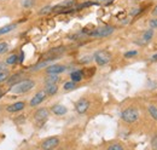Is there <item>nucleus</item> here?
Instances as JSON below:
<instances>
[{
    "instance_id": "f257e3e1",
    "label": "nucleus",
    "mask_w": 157,
    "mask_h": 150,
    "mask_svg": "<svg viewBox=\"0 0 157 150\" xmlns=\"http://www.w3.org/2000/svg\"><path fill=\"white\" fill-rule=\"evenodd\" d=\"M35 86V81L32 79H22L21 81H18L17 84L10 86V92L12 94H24L27 92H29L33 87Z\"/></svg>"
},
{
    "instance_id": "f03ea898",
    "label": "nucleus",
    "mask_w": 157,
    "mask_h": 150,
    "mask_svg": "<svg viewBox=\"0 0 157 150\" xmlns=\"http://www.w3.org/2000/svg\"><path fill=\"white\" fill-rule=\"evenodd\" d=\"M121 117L127 124H134L138 119H139V112H138L137 108L129 107V108L124 109L123 112H121Z\"/></svg>"
},
{
    "instance_id": "7ed1b4c3",
    "label": "nucleus",
    "mask_w": 157,
    "mask_h": 150,
    "mask_svg": "<svg viewBox=\"0 0 157 150\" xmlns=\"http://www.w3.org/2000/svg\"><path fill=\"white\" fill-rule=\"evenodd\" d=\"M115 28L114 27H110V26H101L96 28L93 32H91V35L94 38H106L110 37L113 33H114Z\"/></svg>"
},
{
    "instance_id": "20e7f679",
    "label": "nucleus",
    "mask_w": 157,
    "mask_h": 150,
    "mask_svg": "<svg viewBox=\"0 0 157 150\" xmlns=\"http://www.w3.org/2000/svg\"><path fill=\"white\" fill-rule=\"evenodd\" d=\"M94 61H96V63L98 64V65H106V64H109V62L111 61V55L108 52V51H104V50H101V51H98V52H96L94 53Z\"/></svg>"
},
{
    "instance_id": "39448f33",
    "label": "nucleus",
    "mask_w": 157,
    "mask_h": 150,
    "mask_svg": "<svg viewBox=\"0 0 157 150\" xmlns=\"http://www.w3.org/2000/svg\"><path fill=\"white\" fill-rule=\"evenodd\" d=\"M48 115H50V112H48V109L47 108H40L38 109L35 114H34V121L36 122V125L38 126H42L44 124H45V121L48 119Z\"/></svg>"
},
{
    "instance_id": "423d86ee",
    "label": "nucleus",
    "mask_w": 157,
    "mask_h": 150,
    "mask_svg": "<svg viewBox=\"0 0 157 150\" xmlns=\"http://www.w3.org/2000/svg\"><path fill=\"white\" fill-rule=\"evenodd\" d=\"M59 144V138L58 137H48L46 139L42 140L41 143V148L45 150H48V149H55L57 148Z\"/></svg>"
},
{
    "instance_id": "0eeeda50",
    "label": "nucleus",
    "mask_w": 157,
    "mask_h": 150,
    "mask_svg": "<svg viewBox=\"0 0 157 150\" xmlns=\"http://www.w3.org/2000/svg\"><path fill=\"white\" fill-rule=\"evenodd\" d=\"M46 92L45 91H39V92H36V93L34 94V97L30 99V103H29V105L30 107H38L39 104H41L45 99H46Z\"/></svg>"
},
{
    "instance_id": "6e6552de",
    "label": "nucleus",
    "mask_w": 157,
    "mask_h": 150,
    "mask_svg": "<svg viewBox=\"0 0 157 150\" xmlns=\"http://www.w3.org/2000/svg\"><path fill=\"white\" fill-rule=\"evenodd\" d=\"M90 108V102L86 98H80L76 104H75V109L78 114H85Z\"/></svg>"
},
{
    "instance_id": "1a4fd4ad",
    "label": "nucleus",
    "mask_w": 157,
    "mask_h": 150,
    "mask_svg": "<svg viewBox=\"0 0 157 150\" xmlns=\"http://www.w3.org/2000/svg\"><path fill=\"white\" fill-rule=\"evenodd\" d=\"M24 108H25V102L20 101V102H15V103L10 104V105L6 108V112H22Z\"/></svg>"
},
{
    "instance_id": "9d476101",
    "label": "nucleus",
    "mask_w": 157,
    "mask_h": 150,
    "mask_svg": "<svg viewBox=\"0 0 157 150\" xmlns=\"http://www.w3.org/2000/svg\"><path fill=\"white\" fill-rule=\"evenodd\" d=\"M65 67L64 65H60V64H51L50 67L46 68V73L47 74H60L63 72H65Z\"/></svg>"
},
{
    "instance_id": "9b49d317",
    "label": "nucleus",
    "mask_w": 157,
    "mask_h": 150,
    "mask_svg": "<svg viewBox=\"0 0 157 150\" xmlns=\"http://www.w3.org/2000/svg\"><path fill=\"white\" fill-rule=\"evenodd\" d=\"M44 91L47 96H55L58 92V85L57 84H51V82H45V89Z\"/></svg>"
},
{
    "instance_id": "f8f14e48",
    "label": "nucleus",
    "mask_w": 157,
    "mask_h": 150,
    "mask_svg": "<svg viewBox=\"0 0 157 150\" xmlns=\"http://www.w3.org/2000/svg\"><path fill=\"white\" fill-rule=\"evenodd\" d=\"M51 112H53L56 116H63L68 112V109H67V107H64L62 104H55V105L51 107Z\"/></svg>"
},
{
    "instance_id": "ddd939ff",
    "label": "nucleus",
    "mask_w": 157,
    "mask_h": 150,
    "mask_svg": "<svg viewBox=\"0 0 157 150\" xmlns=\"http://www.w3.org/2000/svg\"><path fill=\"white\" fill-rule=\"evenodd\" d=\"M65 51V49L64 47H55V49H52V50H50L47 53H46V56L48 57V61L50 59H53V58H56V57H59L60 55H63V52Z\"/></svg>"
},
{
    "instance_id": "4468645a",
    "label": "nucleus",
    "mask_w": 157,
    "mask_h": 150,
    "mask_svg": "<svg viewBox=\"0 0 157 150\" xmlns=\"http://www.w3.org/2000/svg\"><path fill=\"white\" fill-rule=\"evenodd\" d=\"M22 79H24V76H23V73H16V74L10 75V76L7 77V80H6V84H7L9 86H12V85L17 84L18 81H21Z\"/></svg>"
},
{
    "instance_id": "2eb2a0df",
    "label": "nucleus",
    "mask_w": 157,
    "mask_h": 150,
    "mask_svg": "<svg viewBox=\"0 0 157 150\" xmlns=\"http://www.w3.org/2000/svg\"><path fill=\"white\" fill-rule=\"evenodd\" d=\"M13 29H16V24H7V26H4L0 28V35H5L10 32H12Z\"/></svg>"
},
{
    "instance_id": "dca6fc26",
    "label": "nucleus",
    "mask_w": 157,
    "mask_h": 150,
    "mask_svg": "<svg viewBox=\"0 0 157 150\" xmlns=\"http://www.w3.org/2000/svg\"><path fill=\"white\" fill-rule=\"evenodd\" d=\"M17 63H18V55H16V53H12L6 58V64L7 65H15Z\"/></svg>"
},
{
    "instance_id": "f3484780",
    "label": "nucleus",
    "mask_w": 157,
    "mask_h": 150,
    "mask_svg": "<svg viewBox=\"0 0 157 150\" xmlns=\"http://www.w3.org/2000/svg\"><path fill=\"white\" fill-rule=\"evenodd\" d=\"M82 76H83V72H82V70H75V72H73V73L70 74L71 80L75 81V82L81 81V80H82Z\"/></svg>"
},
{
    "instance_id": "a211bd4d",
    "label": "nucleus",
    "mask_w": 157,
    "mask_h": 150,
    "mask_svg": "<svg viewBox=\"0 0 157 150\" xmlns=\"http://www.w3.org/2000/svg\"><path fill=\"white\" fill-rule=\"evenodd\" d=\"M59 80L58 74H47V76L45 77V82H51V84H57Z\"/></svg>"
},
{
    "instance_id": "6ab92c4d",
    "label": "nucleus",
    "mask_w": 157,
    "mask_h": 150,
    "mask_svg": "<svg viewBox=\"0 0 157 150\" xmlns=\"http://www.w3.org/2000/svg\"><path fill=\"white\" fill-rule=\"evenodd\" d=\"M21 5L24 9H30L35 5V0H21Z\"/></svg>"
},
{
    "instance_id": "aec40b11",
    "label": "nucleus",
    "mask_w": 157,
    "mask_h": 150,
    "mask_svg": "<svg viewBox=\"0 0 157 150\" xmlns=\"http://www.w3.org/2000/svg\"><path fill=\"white\" fill-rule=\"evenodd\" d=\"M76 87V82L75 81H67L64 85H63V89L65 90V91H70V90H74Z\"/></svg>"
},
{
    "instance_id": "412c9836",
    "label": "nucleus",
    "mask_w": 157,
    "mask_h": 150,
    "mask_svg": "<svg viewBox=\"0 0 157 150\" xmlns=\"http://www.w3.org/2000/svg\"><path fill=\"white\" fill-rule=\"evenodd\" d=\"M52 10H53V6L47 5V6H45V7H42V9L40 10L39 15H48V14H51V12H52Z\"/></svg>"
},
{
    "instance_id": "4be33fe9",
    "label": "nucleus",
    "mask_w": 157,
    "mask_h": 150,
    "mask_svg": "<svg viewBox=\"0 0 157 150\" xmlns=\"http://www.w3.org/2000/svg\"><path fill=\"white\" fill-rule=\"evenodd\" d=\"M9 76H10L9 70H5V69H4V70H0V84H1V82H5Z\"/></svg>"
},
{
    "instance_id": "5701e85b",
    "label": "nucleus",
    "mask_w": 157,
    "mask_h": 150,
    "mask_svg": "<svg viewBox=\"0 0 157 150\" xmlns=\"http://www.w3.org/2000/svg\"><path fill=\"white\" fill-rule=\"evenodd\" d=\"M154 35V30L152 29H149V30H146L145 33H144V35H143V39H144V41H149L151 38Z\"/></svg>"
},
{
    "instance_id": "b1692460",
    "label": "nucleus",
    "mask_w": 157,
    "mask_h": 150,
    "mask_svg": "<svg viewBox=\"0 0 157 150\" xmlns=\"http://www.w3.org/2000/svg\"><path fill=\"white\" fill-rule=\"evenodd\" d=\"M149 112H150L151 117H154L157 121V108L155 105H150V107H149Z\"/></svg>"
},
{
    "instance_id": "393cba45",
    "label": "nucleus",
    "mask_w": 157,
    "mask_h": 150,
    "mask_svg": "<svg viewBox=\"0 0 157 150\" xmlns=\"http://www.w3.org/2000/svg\"><path fill=\"white\" fill-rule=\"evenodd\" d=\"M9 50V44L7 42H0V55L5 53Z\"/></svg>"
},
{
    "instance_id": "a878e982",
    "label": "nucleus",
    "mask_w": 157,
    "mask_h": 150,
    "mask_svg": "<svg viewBox=\"0 0 157 150\" xmlns=\"http://www.w3.org/2000/svg\"><path fill=\"white\" fill-rule=\"evenodd\" d=\"M138 55V51H127L123 56L124 58H133V57H136Z\"/></svg>"
},
{
    "instance_id": "bb28decb",
    "label": "nucleus",
    "mask_w": 157,
    "mask_h": 150,
    "mask_svg": "<svg viewBox=\"0 0 157 150\" xmlns=\"http://www.w3.org/2000/svg\"><path fill=\"white\" fill-rule=\"evenodd\" d=\"M109 150H122L123 149V147L121 145V144H117V143H114V144H111L109 148Z\"/></svg>"
},
{
    "instance_id": "cd10ccee",
    "label": "nucleus",
    "mask_w": 157,
    "mask_h": 150,
    "mask_svg": "<svg viewBox=\"0 0 157 150\" xmlns=\"http://www.w3.org/2000/svg\"><path fill=\"white\" fill-rule=\"evenodd\" d=\"M47 62H48V61H44V62H40L39 64H38V65H35V67H34L33 69H34V70H39V69H41V68H44V67H46V64H47Z\"/></svg>"
},
{
    "instance_id": "c85d7f7f",
    "label": "nucleus",
    "mask_w": 157,
    "mask_h": 150,
    "mask_svg": "<svg viewBox=\"0 0 157 150\" xmlns=\"http://www.w3.org/2000/svg\"><path fill=\"white\" fill-rule=\"evenodd\" d=\"M151 145L154 149H157V136H155L152 139H151Z\"/></svg>"
},
{
    "instance_id": "c756f323",
    "label": "nucleus",
    "mask_w": 157,
    "mask_h": 150,
    "mask_svg": "<svg viewBox=\"0 0 157 150\" xmlns=\"http://www.w3.org/2000/svg\"><path fill=\"white\" fill-rule=\"evenodd\" d=\"M150 27L154 28V29H156L157 28V18L151 19V21H150Z\"/></svg>"
},
{
    "instance_id": "7c9ffc66",
    "label": "nucleus",
    "mask_w": 157,
    "mask_h": 150,
    "mask_svg": "<svg viewBox=\"0 0 157 150\" xmlns=\"http://www.w3.org/2000/svg\"><path fill=\"white\" fill-rule=\"evenodd\" d=\"M23 59H24V52H23V51H21L20 59H18V62H20V63H22V62H23Z\"/></svg>"
},
{
    "instance_id": "2f4dec72",
    "label": "nucleus",
    "mask_w": 157,
    "mask_h": 150,
    "mask_svg": "<svg viewBox=\"0 0 157 150\" xmlns=\"http://www.w3.org/2000/svg\"><path fill=\"white\" fill-rule=\"evenodd\" d=\"M4 69H5V63L0 62V70H4Z\"/></svg>"
},
{
    "instance_id": "473e14b6",
    "label": "nucleus",
    "mask_w": 157,
    "mask_h": 150,
    "mask_svg": "<svg viewBox=\"0 0 157 150\" xmlns=\"http://www.w3.org/2000/svg\"><path fill=\"white\" fill-rule=\"evenodd\" d=\"M4 94H5V91H4V90H1V89H0V98H1V97H2V96H4Z\"/></svg>"
},
{
    "instance_id": "72a5a7b5",
    "label": "nucleus",
    "mask_w": 157,
    "mask_h": 150,
    "mask_svg": "<svg viewBox=\"0 0 157 150\" xmlns=\"http://www.w3.org/2000/svg\"><path fill=\"white\" fill-rule=\"evenodd\" d=\"M151 59H154V61H157V53H156V55H154V56L151 57Z\"/></svg>"
},
{
    "instance_id": "f704fd0d",
    "label": "nucleus",
    "mask_w": 157,
    "mask_h": 150,
    "mask_svg": "<svg viewBox=\"0 0 157 150\" xmlns=\"http://www.w3.org/2000/svg\"><path fill=\"white\" fill-rule=\"evenodd\" d=\"M154 15H157V6L155 7V10H154Z\"/></svg>"
},
{
    "instance_id": "c9c22d12",
    "label": "nucleus",
    "mask_w": 157,
    "mask_h": 150,
    "mask_svg": "<svg viewBox=\"0 0 157 150\" xmlns=\"http://www.w3.org/2000/svg\"><path fill=\"white\" fill-rule=\"evenodd\" d=\"M100 1H111V0H100Z\"/></svg>"
},
{
    "instance_id": "e433bc0d",
    "label": "nucleus",
    "mask_w": 157,
    "mask_h": 150,
    "mask_svg": "<svg viewBox=\"0 0 157 150\" xmlns=\"http://www.w3.org/2000/svg\"><path fill=\"white\" fill-rule=\"evenodd\" d=\"M1 109H2V107H1V105H0V112H1Z\"/></svg>"
}]
</instances>
